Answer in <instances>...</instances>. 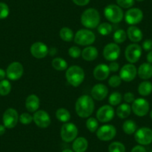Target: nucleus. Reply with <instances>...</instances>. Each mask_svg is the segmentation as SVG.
I'll use <instances>...</instances> for the list:
<instances>
[{
	"label": "nucleus",
	"instance_id": "nucleus-30",
	"mask_svg": "<svg viewBox=\"0 0 152 152\" xmlns=\"http://www.w3.org/2000/svg\"><path fill=\"white\" fill-rule=\"evenodd\" d=\"M137 129V124L134 121L131 120V119L126 120L122 125V130H123L125 134H128V135H131V134H134Z\"/></svg>",
	"mask_w": 152,
	"mask_h": 152
},
{
	"label": "nucleus",
	"instance_id": "nucleus-2",
	"mask_svg": "<svg viewBox=\"0 0 152 152\" xmlns=\"http://www.w3.org/2000/svg\"><path fill=\"white\" fill-rule=\"evenodd\" d=\"M85 78L84 69L79 66H72L66 72V78L70 85L78 87L81 85Z\"/></svg>",
	"mask_w": 152,
	"mask_h": 152
},
{
	"label": "nucleus",
	"instance_id": "nucleus-51",
	"mask_svg": "<svg viewBox=\"0 0 152 152\" xmlns=\"http://www.w3.org/2000/svg\"><path fill=\"white\" fill-rule=\"evenodd\" d=\"M61 152H74V151H72V150H70V149H65V150L62 151Z\"/></svg>",
	"mask_w": 152,
	"mask_h": 152
},
{
	"label": "nucleus",
	"instance_id": "nucleus-25",
	"mask_svg": "<svg viewBox=\"0 0 152 152\" xmlns=\"http://www.w3.org/2000/svg\"><path fill=\"white\" fill-rule=\"evenodd\" d=\"M88 148V141L84 137H78L74 140L72 149L74 152H85Z\"/></svg>",
	"mask_w": 152,
	"mask_h": 152
},
{
	"label": "nucleus",
	"instance_id": "nucleus-31",
	"mask_svg": "<svg viewBox=\"0 0 152 152\" xmlns=\"http://www.w3.org/2000/svg\"><path fill=\"white\" fill-rule=\"evenodd\" d=\"M60 37L65 42H71L74 39V33L72 30L68 27H64L60 30Z\"/></svg>",
	"mask_w": 152,
	"mask_h": 152
},
{
	"label": "nucleus",
	"instance_id": "nucleus-9",
	"mask_svg": "<svg viewBox=\"0 0 152 152\" xmlns=\"http://www.w3.org/2000/svg\"><path fill=\"white\" fill-rule=\"evenodd\" d=\"M4 126L8 129L14 128L19 121V114L14 108H8L5 111L2 117Z\"/></svg>",
	"mask_w": 152,
	"mask_h": 152
},
{
	"label": "nucleus",
	"instance_id": "nucleus-1",
	"mask_svg": "<svg viewBox=\"0 0 152 152\" xmlns=\"http://www.w3.org/2000/svg\"><path fill=\"white\" fill-rule=\"evenodd\" d=\"M95 109L93 99L88 95L80 96L75 102V112L81 118H88Z\"/></svg>",
	"mask_w": 152,
	"mask_h": 152
},
{
	"label": "nucleus",
	"instance_id": "nucleus-49",
	"mask_svg": "<svg viewBox=\"0 0 152 152\" xmlns=\"http://www.w3.org/2000/svg\"><path fill=\"white\" fill-rule=\"evenodd\" d=\"M146 59H147L148 63H149V64H152V51H151V52H149L148 53Z\"/></svg>",
	"mask_w": 152,
	"mask_h": 152
},
{
	"label": "nucleus",
	"instance_id": "nucleus-8",
	"mask_svg": "<svg viewBox=\"0 0 152 152\" xmlns=\"http://www.w3.org/2000/svg\"><path fill=\"white\" fill-rule=\"evenodd\" d=\"M142 55V48L137 43H132L127 46L125 56L130 64H135L140 60Z\"/></svg>",
	"mask_w": 152,
	"mask_h": 152
},
{
	"label": "nucleus",
	"instance_id": "nucleus-32",
	"mask_svg": "<svg viewBox=\"0 0 152 152\" xmlns=\"http://www.w3.org/2000/svg\"><path fill=\"white\" fill-rule=\"evenodd\" d=\"M113 40L116 44L119 43H122L126 40L127 38V33L122 29H118L116 31V32L113 34Z\"/></svg>",
	"mask_w": 152,
	"mask_h": 152
},
{
	"label": "nucleus",
	"instance_id": "nucleus-3",
	"mask_svg": "<svg viewBox=\"0 0 152 152\" xmlns=\"http://www.w3.org/2000/svg\"><path fill=\"white\" fill-rule=\"evenodd\" d=\"M100 14L93 8L86 9L81 16V23L87 28H96L100 24Z\"/></svg>",
	"mask_w": 152,
	"mask_h": 152
},
{
	"label": "nucleus",
	"instance_id": "nucleus-17",
	"mask_svg": "<svg viewBox=\"0 0 152 152\" xmlns=\"http://www.w3.org/2000/svg\"><path fill=\"white\" fill-rule=\"evenodd\" d=\"M137 74V69L133 64L124 65L119 72V76L122 81L125 82H131L136 78Z\"/></svg>",
	"mask_w": 152,
	"mask_h": 152
},
{
	"label": "nucleus",
	"instance_id": "nucleus-39",
	"mask_svg": "<svg viewBox=\"0 0 152 152\" xmlns=\"http://www.w3.org/2000/svg\"><path fill=\"white\" fill-rule=\"evenodd\" d=\"M9 13L10 10L8 5L4 2H0V19L3 20L7 18L9 15Z\"/></svg>",
	"mask_w": 152,
	"mask_h": 152
},
{
	"label": "nucleus",
	"instance_id": "nucleus-14",
	"mask_svg": "<svg viewBox=\"0 0 152 152\" xmlns=\"http://www.w3.org/2000/svg\"><path fill=\"white\" fill-rule=\"evenodd\" d=\"M33 121L37 126L40 128H46L50 125L51 118L49 114L43 110H39L34 113Z\"/></svg>",
	"mask_w": 152,
	"mask_h": 152
},
{
	"label": "nucleus",
	"instance_id": "nucleus-13",
	"mask_svg": "<svg viewBox=\"0 0 152 152\" xmlns=\"http://www.w3.org/2000/svg\"><path fill=\"white\" fill-rule=\"evenodd\" d=\"M131 110L135 115L138 116H144L149 111V103L142 98L135 99L132 103Z\"/></svg>",
	"mask_w": 152,
	"mask_h": 152
},
{
	"label": "nucleus",
	"instance_id": "nucleus-43",
	"mask_svg": "<svg viewBox=\"0 0 152 152\" xmlns=\"http://www.w3.org/2000/svg\"><path fill=\"white\" fill-rule=\"evenodd\" d=\"M124 100L126 103H133L134 101L135 100V96L131 92H128L124 95Z\"/></svg>",
	"mask_w": 152,
	"mask_h": 152
},
{
	"label": "nucleus",
	"instance_id": "nucleus-12",
	"mask_svg": "<svg viewBox=\"0 0 152 152\" xmlns=\"http://www.w3.org/2000/svg\"><path fill=\"white\" fill-rule=\"evenodd\" d=\"M24 68L20 62H13L10 64L6 69V75L8 79L11 81L19 80L23 75Z\"/></svg>",
	"mask_w": 152,
	"mask_h": 152
},
{
	"label": "nucleus",
	"instance_id": "nucleus-48",
	"mask_svg": "<svg viewBox=\"0 0 152 152\" xmlns=\"http://www.w3.org/2000/svg\"><path fill=\"white\" fill-rule=\"evenodd\" d=\"M5 76H6V72L2 69H0V81L5 79Z\"/></svg>",
	"mask_w": 152,
	"mask_h": 152
},
{
	"label": "nucleus",
	"instance_id": "nucleus-35",
	"mask_svg": "<svg viewBox=\"0 0 152 152\" xmlns=\"http://www.w3.org/2000/svg\"><path fill=\"white\" fill-rule=\"evenodd\" d=\"M122 100V96L120 93L119 92H113L111 93L110 96H109V102L111 106H116V105L119 104Z\"/></svg>",
	"mask_w": 152,
	"mask_h": 152
},
{
	"label": "nucleus",
	"instance_id": "nucleus-37",
	"mask_svg": "<svg viewBox=\"0 0 152 152\" xmlns=\"http://www.w3.org/2000/svg\"><path fill=\"white\" fill-rule=\"evenodd\" d=\"M109 152H125V147L120 142H113L108 147Z\"/></svg>",
	"mask_w": 152,
	"mask_h": 152
},
{
	"label": "nucleus",
	"instance_id": "nucleus-47",
	"mask_svg": "<svg viewBox=\"0 0 152 152\" xmlns=\"http://www.w3.org/2000/svg\"><path fill=\"white\" fill-rule=\"evenodd\" d=\"M131 152H146V150L142 145H137L133 148Z\"/></svg>",
	"mask_w": 152,
	"mask_h": 152
},
{
	"label": "nucleus",
	"instance_id": "nucleus-42",
	"mask_svg": "<svg viewBox=\"0 0 152 152\" xmlns=\"http://www.w3.org/2000/svg\"><path fill=\"white\" fill-rule=\"evenodd\" d=\"M135 0H116L117 5L122 8H131L134 5Z\"/></svg>",
	"mask_w": 152,
	"mask_h": 152
},
{
	"label": "nucleus",
	"instance_id": "nucleus-50",
	"mask_svg": "<svg viewBox=\"0 0 152 152\" xmlns=\"http://www.w3.org/2000/svg\"><path fill=\"white\" fill-rule=\"evenodd\" d=\"M5 129H6V128H5V126H4V125H0V136L3 135L5 133Z\"/></svg>",
	"mask_w": 152,
	"mask_h": 152
},
{
	"label": "nucleus",
	"instance_id": "nucleus-23",
	"mask_svg": "<svg viewBox=\"0 0 152 152\" xmlns=\"http://www.w3.org/2000/svg\"><path fill=\"white\" fill-rule=\"evenodd\" d=\"M137 74L141 79L148 80L152 77V64L144 63L141 64L137 70Z\"/></svg>",
	"mask_w": 152,
	"mask_h": 152
},
{
	"label": "nucleus",
	"instance_id": "nucleus-26",
	"mask_svg": "<svg viewBox=\"0 0 152 152\" xmlns=\"http://www.w3.org/2000/svg\"><path fill=\"white\" fill-rule=\"evenodd\" d=\"M131 107L128 103H124L119 105L116 109V115L120 119H126L131 115Z\"/></svg>",
	"mask_w": 152,
	"mask_h": 152
},
{
	"label": "nucleus",
	"instance_id": "nucleus-46",
	"mask_svg": "<svg viewBox=\"0 0 152 152\" xmlns=\"http://www.w3.org/2000/svg\"><path fill=\"white\" fill-rule=\"evenodd\" d=\"M90 0H72V2L78 6H86L88 5Z\"/></svg>",
	"mask_w": 152,
	"mask_h": 152
},
{
	"label": "nucleus",
	"instance_id": "nucleus-10",
	"mask_svg": "<svg viewBox=\"0 0 152 152\" xmlns=\"http://www.w3.org/2000/svg\"><path fill=\"white\" fill-rule=\"evenodd\" d=\"M121 53L120 47L116 43H110L104 46L103 56L108 61H115L119 58Z\"/></svg>",
	"mask_w": 152,
	"mask_h": 152
},
{
	"label": "nucleus",
	"instance_id": "nucleus-24",
	"mask_svg": "<svg viewBox=\"0 0 152 152\" xmlns=\"http://www.w3.org/2000/svg\"><path fill=\"white\" fill-rule=\"evenodd\" d=\"M99 52L98 49L94 46H87L83 49L81 52V56L84 61H93L98 58Z\"/></svg>",
	"mask_w": 152,
	"mask_h": 152
},
{
	"label": "nucleus",
	"instance_id": "nucleus-11",
	"mask_svg": "<svg viewBox=\"0 0 152 152\" xmlns=\"http://www.w3.org/2000/svg\"><path fill=\"white\" fill-rule=\"evenodd\" d=\"M116 135V129L113 125H105L98 128L96 136L102 141H110Z\"/></svg>",
	"mask_w": 152,
	"mask_h": 152
},
{
	"label": "nucleus",
	"instance_id": "nucleus-40",
	"mask_svg": "<svg viewBox=\"0 0 152 152\" xmlns=\"http://www.w3.org/2000/svg\"><path fill=\"white\" fill-rule=\"evenodd\" d=\"M81 50L79 47L78 46H72L69 49L68 53L71 58L76 59V58H78L81 55Z\"/></svg>",
	"mask_w": 152,
	"mask_h": 152
},
{
	"label": "nucleus",
	"instance_id": "nucleus-29",
	"mask_svg": "<svg viewBox=\"0 0 152 152\" xmlns=\"http://www.w3.org/2000/svg\"><path fill=\"white\" fill-rule=\"evenodd\" d=\"M55 116L58 120H59L61 122H69L71 118V114L69 112L68 110L65 109V108H59L57 110Z\"/></svg>",
	"mask_w": 152,
	"mask_h": 152
},
{
	"label": "nucleus",
	"instance_id": "nucleus-22",
	"mask_svg": "<svg viewBox=\"0 0 152 152\" xmlns=\"http://www.w3.org/2000/svg\"><path fill=\"white\" fill-rule=\"evenodd\" d=\"M127 36L129 38V40L134 43L140 42L143 37L142 31L134 26L128 28L127 31Z\"/></svg>",
	"mask_w": 152,
	"mask_h": 152
},
{
	"label": "nucleus",
	"instance_id": "nucleus-4",
	"mask_svg": "<svg viewBox=\"0 0 152 152\" xmlns=\"http://www.w3.org/2000/svg\"><path fill=\"white\" fill-rule=\"evenodd\" d=\"M104 14L107 20L113 23H119L124 18V13L122 8L117 5H108L104 10Z\"/></svg>",
	"mask_w": 152,
	"mask_h": 152
},
{
	"label": "nucleus",
	"instance_id": "nucleus-19",
	"mask_svg": "<svg viewBox=\"0 0 152 152\" xmlns=\"http://www.w3.org/2000/svg\"><path fill=\"white\" fill-rule=\"evenodd\" d=\"M108 94V89L104 84H98L93 87L91 90V96L96 101H102L107 97Z\"/></svg>",
	"mask_w": 152,
	"mask_h": 152
},
{
	"label": "nucleus",
	"instance_id": "nucleus-18",
	"mask_svg": "<svg viewBox=\"0 0 152 152\" xmlns=\"http://www.w3.org/2000/svg\"><path fill=\"white\" fill-rule=\"evenodd\" d=\"M30 52L34 58L37 59H43L49 54V49L45 43L42 42H36L31 45Z\"/></svg>",
	"mask_w": 152,
	"mask_h": 152
},
{
	"label": "nucleus",
	"instance_id": "nucleus-15",
	"mask_svg": "<svg viewBox=\"0 0 152 152\" xmlns=\"http://www.w3.org/2000/svg\"><path fill=\"white\" fill-rule=\"evenodd\" d=\"M115 115V111L111 105H104L98 110L96 118L102 123L108 122L112 120Z\"/></svg>",
	"mask_w": 152,
	"mask_h": 152
},
{
	"label": "nucleus",
	"instance_id": "nucleus-52",
	"mask_svg": "<svg viewBox=\"0 0 152 152\" xmlns=\"http://www.w3.org/2000/svg\"><path fill=\"white\" fill-rule=\"evenodd\" d=\"M150 117L152 119V110L150 112Z\"/></svg>",
	"mask_w": 152,
	"mask_h": 152
},
{
	"label": "nucleus",
	"instance_id": "nucleus-38",
	"mask_svg": "<svg viewBox=\"0 0 152 152\" xmlns=\"http://www.w3.org/2000/svg\"><path fill=\"white\" fill-rule=\"evenodd\" d=\"M19 120L23 125H30L33 121V116L28 113H23L19 116Z\"/></svg>",
	"mask_w": 152,
	"mask_h": 152
},
{
	"label": "nucleus",
	"instance_id": "nucleus-6",
	"mask_svg": "<svg viewBox=\"0 0 152 152\" xmlns=\"http://www.w3.org/2000/svg\"><path fill=\"white\" fill-rule=\"evenodd\" d=\"M78 128L72 122H66L61 127V137L63 141L66 142L74 141L78 136Z\"/></svg>",
	"mask_w": 152,
	"mask_h": 152
},
{
	"label": "nucleus",
	"instance_id": "nucleus-53",
	"mask_svg": "<svg viewBox=\"0 0 152 152\" xmlns=\"http://www.w3.org/2000/svg\"><path fill=\"white\" fill-rule=\"evenodd\" d=\"M136 1H137V2H143L144 0H136Z\"/></svg>",
	"mask_w": 152,
	"mask_h": 152
},
{
	"label": "nucleus",
	"instance_id": "nucleus-27",
	"mask_svg": "<svg viewBox=\"0 0 152 152\" xmlns=\"http://www.w3.org/2000/svg\"><path fill=\"white\" fill-rule=\"evenodd\" d=\"M138 93L142 96H148L152 93V84L150 81H145L140 83L138 87Z\"/></svg>",
	"mask_w": 152,
	"mask_h": 152
},
{
	"label": "nucleus",
	"instance_id": "nucleus-33",
	"mask_svg": "<svg viewBox=\"0 0 152 152\" xmlns=\"http://www.w3.org/2000/svg\"><path fill=\"white\" fill-rule=\"evenodd\" d=\"M97 29L99 33L102 36H107V35L110 34V33L112 32L113 27L110 23H103L99 25Z\"/></svg>",
	"mask_w": 152,
	"mask_h": 152
},
{
	"label": "nucleus",
	"instance_id": "nucleus-54",
	"mask_svg": "<svg viewBox=\"0 0 152 152\" xmlns=\"http://www.w3.org/2000/svg\"><path fill=\"white\" fill-rule=\"evenodd\" d=\"M151 152H152V151H151Z\"/></svg>",
	"mask_w": 152,
	"mask_h": 152
},
{
	"label": "nucleus",
	"instance_id": "nucleus-5",
	"mask_svg": "<svg viewBox=\"0 0 152 152\" xmlns=\"http://www.w3.org/2000/svg\"><path fill=\"white\" fill-rule=\"evenodd\" d=\"M96 40V35L89 29H81L76 32L74 41L79 46H90Z\"/></svg>",
	"mask_w": 152,
	"mask_h": 152
},
{
	"label": "nucleus",
	"instance_id": "nucleus-34",
	"mask_svg": "<svg viewBox=\"0 0 152 152\" xmlns=\"http://www.w3.org/2000/svg\"><path fill=\"white\" fill-rule=\"evenodd\" d=\"M11 90V84L8 80H2L0 81V96H8Z\"/></svg>",
	"mask_w": 152,
	"mask_h": 152
},
{
	"label": "nucleus",
	"instance_id": "nucleus-7",
	"mask_svg": "<svg viewBox=\"0 0 152 152\" xmlns=\"http://www.w3.org/2000/svg\"><path fill=\"white\" fill-rule=\"evenodd\" d=\"M134 139L141 145H147L152 142V130L149 128H141L134 133Z\"/></svg>",
	"mask_w": 152,
	"mask_h": 152
},
{
	"label": "nucleus",
	"instance_id": "nucleus-21",
	"mask_svg": "<svg viewBox=\"0 0 152 152\" xmlns=\"http://www.w3.org/2000/svg\"><path fill=\"white\" fill-rule=\"evenodd\" d=\"M40 100L37 95L31 94L26 100V107L28 112L35 113L40 107Z\"/></svg>",
	"mask_w": 152,
	"mask_h": 152
},
{
	"label": "nucleus",
	"instance_id": "nucleus-20",
	"mask_svg": "<svg viewBox=\"0 0 152 152\" xmlns=\"http://www.w3.org/2000/svg\"><path fill=\"white\" fill-rule=\"evenodd\" d=\"M110 72V71L108 66L104 64H101L96 66L93 70V76L98 81H104L108 78Z\"/></svg>",
	"mask_w": 152,
	"mask_h": 152
},
{
	"label": "nucleus",
	"instance_id": "nucleus-28",
	"mask_svg": "<svg viewBox=\"0 0 152 152\" xmlns=\"http://www.w3.org/2000/svg\"><path fill=\"white\" fill-rule=\"evenodd\" d=\"M52 66L57 71L62 72L67 69L68 64L67 62L62 58H55L52 60Z\"/></svg>",
	"mask_w": 152,
	"mask_h": 152
},
{
	"label": "nucleus",
	"instance_id": "nucleus-45",
	"mask_svg": "<svg viewBox=\"0 0 152 152\" xmlns=\"http://www.w3.org/2000/svg\"><path fill=\"white\" fill-rule=\"evenodd\" d=\"M108 67H109L110 71L113 72H117L118 70L119 69V64L116 62H113V61L110 64V65L108 66Z\"/></svg>",
	"mask_w": 152,
	"mask_h": 152
},
{
	"label": "nucleus",
	"instance_id": "nucleus-16",
	"mask_svg": "<svg viewBox=\"0 0 152 152\" xmlns=\"http://www.w3.org/2000/svg\"><path fill=\"white\" fill-rule=\"evenodd\" d=\"M143 19V12L137 8H129L125 14V20L128 24L134 26L139 24Z\"/></svg>",
	"mask_w": 152,
	"mask_h": 152
},
{
	"label": "nucleus",
	"instance_id": "nucleus-44",
	"mask_svg": "<svg viewBox=\"0 0 152 152\" xmlns=\"http://www.w3.org/2000/svg\"><path fill=\"white\" fill-rule=\"evenodd\" d=\"M142 48L145 51L151 52L152 51V40L148 39L142 43Z\"/></svg>",
	"mask_w": 152,
	"mask_h": 152
},
{
	"label": "nucleus",
	"instance_id": "nucleus-41",
	"mask_svg": "<svg viewBox=\"0 0 152 152\" xmlns=\"http://www.w3.org/2000/svg\"><path fill=\"white\" fill-rule=\"evenodd\" d=\"M122 78H120L119 75H113L110 78L109 81H108V84L111 87H117L122 83Z\"/></svg>",
	"mask_w": 152,
	"mask_h": 152
},
{
	"label": "nucleus",
	"instance_id": "nucleus-36",
	"mask_svg": "<svg viewBox=\"0 0 152 152\" xmlns=\"http://www.w3.org/2000/svg\"><path fill=\"white\" fill-rule=\"evenodd\" d=\"M86 126L88 131H90L91 133L96 132L99 128V122L98 119H96L94 117H90L86 122Z\"/></svg>",
	"mask_w": 152,
	"mask_h": 152
}]
</instances>
